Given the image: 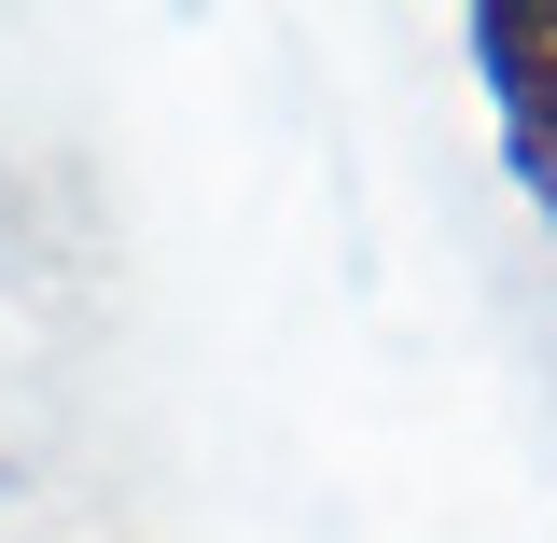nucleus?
I'll return each mask as SVG.
<instances>
[{
	"label": "nucleus",
	"mask_w": 557,
	"mask_h": 543,
	"mask_svg": "<svg viewBox=\"0 0 557 543\" xmlns=\"http://www.w3.org/2000/svg\"><path fill=\"white\" fill-rule=\"evenodd\" d=\"M460 42H474V70H487V112H502L516 196L557 223V0H474Z\"/></svg>",
	"instance_id": "1"
}]
</instances>
